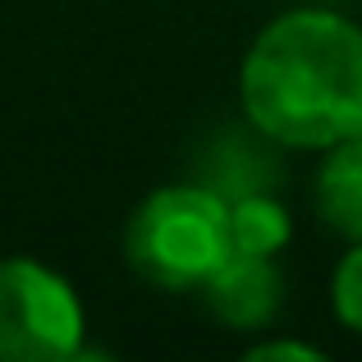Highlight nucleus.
<instances>
[{
	"mask_svg": "<svg viewBox=\"0 0 362 362\" xmlns=\"http://www.w3.org/2000/svg\"><path fill=\"white\" fill-rule=\"evenodd\" d=\"M88 308L55 266L0 257V362H69L88 354Z\"/></svg>",
	"mask_w": 362,
	"mask_h": 362,
	"instance_id": "3",
	"label": "nucleus"
},
{
	"mask_svg": "<svg viewBox=\"0 0 362 362\" xmlns=\"http://www.w3.org/2000/svg\"><path fill=\"white\" fill-rule=\"evenodd\" d=\"M312 206L321 225L344 243L362 239V129L321 151L317 179H312Z\"/></svg>",
	"mask_w": 362,
	"mask_h": 362,
	"instance_id": "5",
	"label": "nucleus"
},
{
	"mask_svg": "<svg viewBox=\"0 0 362 362\" xmlns=\"http://www.w3.org/2000/svg\"><path fill=\"white\" fill-rule=\"evenodd\" d=\"M330 312L349 335L362 339V239L349 243V252L335 262L330 275Z\"/></svg>",
	"mask_w": 362,
	"mask_h": 362,
	"instance_id": "8",
	"label": "nucleus"
},
{
	"mask_svg": "<svg viewBox=\"0 0 362 362\" xmlns=\"http://www.w3.org/2000/svg\"><path fill=\"white\" fill-rule=\"evenodd\" d=\"M289 239H293V216H289V206L275 197V188L230 197V243H234V252L280 257L284 247H289Z\"/></svg>",
	"mask_w": 362,
	"mask_h": 362,
	"instance_id": "7",
	"label": "nucleus"
},
{
	"mask_svg": "<svg viewBox=\"0 0 362 362\" xmlns=\"http://www.w3.org/2000/svg\"><path fill=\"white\" fill-rule=\"evenodd\" d=\"M202 184H211L225 197H243V193H266L280 184V147L271 138L252 129L243 119V129L225 133L206 156V175Z\"/></svg>",
	"mask_w": 362,
	"mask_h": 362,
	"instance_id": "6",
	"label": "nucleus"
},
{
	"mask_svg": "<svg viewBox=\"0 0 362 362\" xmlns=\"http://www.w3.org/2000/svg\"><path fill=\"white\" fill-rule=\"evenodd\" d=\"M252 362H275V358H293V362H321L326 354H321L317 344H308V339H257V344L243 349Z\"/></svg>",
	"mask_w": 362,
	"mask_h": 362,
	"instance_id": "9",
	"label": "nucleus"
},
{
	"mask_svg": "<svg viewBox=\"0 0 362 362\" xmlns=\"http://www.w3.org/2000/svg\"><path fill=\"white\" fill-rule=\"evenodd\" d=\"M243 119L280 151H312L362 129V23L326 0L280 9L239 64Z\"/></svg>",
	"mask_w": 362,
	"mask_h": 362,
	"instance_id": "1",
	"label": "nucleus"
},
{
	"mask_svg": "<svg viewBox=\"0 0 362 362\" xmlns=\"http://www.w3.org/2000/svg\"><path fill=\"white\" fill-rule=\"evenodd\" d=\"M230 252V197L202 179L151 188L124 225L133 275L165 293L202 289Z\"/></svg>",
	"mask_w": 362,
	"mask_h": 362,
	"instance_id": "2",
	"label": "nucleus"
},
{
	"mask_svg": "<svg viewBox=\"0 0 362 362\" xmlns=\"http://www.w3.org/2000/svg\"><path fill=\"white\" fill-rule=\"evenodd\" d=\"M202 303L230 330H266L284 308V271L275 257L230 252L221 271L202 284Z\"/></svg>",
	"mask_w": 362,
	"mask_h": 362,
	"instance_id": "4",
	"label": "nucleus"
}]
</instances>
